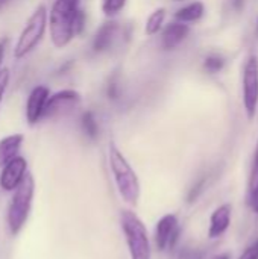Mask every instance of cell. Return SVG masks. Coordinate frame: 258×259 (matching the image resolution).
Segmentation results:
<instances>
[{
  "label": "cell",
  "instance_id": "obj_7",
  "mask_svg": "<svg viewBox=\"0 0 258 259\" xmlns=\"http://www.w3.org/2000/svg\"><path fill=\"white\" fill-rule=\"evenodd\" d=\"M129 38V29L125 26H120L116 21L105 23L96 33L93 41V50L94 53H102L111 50L116 44L123 42V39Z\"/></svg>",
  "mask_w": 258,
  "mask_h": 259
},
{
  "label": "cell",
  "instance_id": "obj_22",
  "mask_svg": "<svg viewBox=\"0 0 258 259\" xmlns=\"http://www.w3.org/2000/svg\"><path fill=\"white\" fill-rule=\"evenodd\" d=\"M8 83H9V70L3 68V70H0V102H2V99L5 96Z\"/></svg>",
  "mask_w": 258,
  "mask_h": 259
},
{
  "label": "cell",
  "instance_id": "obj_19",
  "mask_svg": "<svg viewBox=\"0 0 258 259\" xmlns=\"http://www.w3.org/2000/svg\"><path fill=\"white\" fill-rule=\"evenodd\" d=\"M126 5V0H103L102 9L106 15H116Z\"/></svg>",
  "mask_w": 258,
  "mask_h": 259
},
{
  "label": "cell",
  "instance_id": "obj_11",
  "mask_svg": "<svg viewBox=\"0 0 258 259\" xmlns=\"http://www.w3.org/2000/svg\"><path fill=\"white\" fill-rule=\"evenodd\" d=\"M47 99H49L47 87L38 85L32 90V93L27 97V103H26V118H27L29 124H36L43 118V111H44Z\"/></svg>",
  "mask_w": 258,
  "mask_h": 259
},
{
  "label": "cell",
  "instance_id": "obj_15",
  "mask_svg": "<svg viewBox=\"0 0 258 259\" xmlns=\"http://www.w3.org/2000/svg\"><path fill=\"white\" fill-rule=\"evenodd\" d=\"M204 5L201 2H195V3H190L189 6H184L181 8L176 14H175V18L181 23H190V21H198L202 15H204Z\"/></svg>",
  "mask_w": 258,
  "mask_h": 259
},
{
  "label": "cell",
  "instance_id": "obj_16",
  "mask_svg": "<svg viewBox=\"0 0 258 259\" xmlns=\"http://www.w3.org/2000/svg\"><path fill=\"white\" fill-rule=\"evenodd\" d=\"M81 126H82V131L84 134L91 138V140H96L97 135H99V126H97V121H96V117L91 111H87L84 112L82 118H81Z\"/></svg>",
  "mask_w": 258,
  "mask_h": 259
},
{
  "label": "cell",
  "instance_id": "obj_25",
  "mask_svg": "<svg viewBox=\"0 0 258 259\" xmlns=\"http://www.w3.org/2000/svg\"><path fill=\"white\" fill-rule=\"evenodd\" d=\"M8 38H5V39H2L0 41V64H2V61H3V56H5V52H6V47H8Z\"/></svg>",
  "mask_w": 258,
  "mask_h": 259
},
{
  "label": "cell",
  "instance_id": "obj_13",
  "mask_svg": "<svg viewBox=\"0 0 258 259\" xmlns=\"http://www.w3.org/2000/svg\"><path fill=\"white\" fill-rule=\"evenodd\" d=\"M190 29L187 24L184 23H170L164 32H163V36H161V46L163 49L166 50H173L175 47H178L184 39L186 36L189 35Z\"/></svg>",
  "mask_w": 258,
  "mask_h": 259
},
{
  "label": "cell",
  "instance_id": "obj_21",
  "mask_svg": "<svg viewBox=\"0 0 258 259\" xmlns=\"http://www.w3.org/2000/svg\"><path fill=\"white\" fill-rule=\"evenodd\" d=\"M255 187H258V144L254 155V164H252V171H251V179H249V191H252Z\"/></svg>",
  "mask_w": 258,
  "mask_h": 259
},
{
  "label": "cell",
  "instance_id": "obj_8",
  "mask_svg": "<svg viewBox=\"0 0 258 259\" xmlns=\"http://www.w3.org/2000/svg\"><path fill=\"white\" fill-rule=\"evenodd\" d=\"M79 103H81V94L79 93H76L73 90L58 91L47 99L44 111H43V118L56 117V115L70 112Z\"/></svg>",
  "mask_w": 258,
  "mask_h": 259
},
{
  "label": "cell",
  "instance_id": "obj_1",
  "mask_svg": "<svg viewBox=\"0 0 258 259\" xmlns=\"http://www.w3.org/2000/svg\"><path fill=\"white\" fill-rule=\"evenodd\" d=\"M81 0H55L50 11V38L55 47H65L84 29L85 14Z\"/></svg>",
  "mask_w": 258,
  "mask_h": 259
},
{
  "label": "cell",
  "instance_id": "obj_29",
  "mask_svg": "<svg viewBox=\"0 0 258 259\" xmlns=\"http://www.w3.org/2000/svg\"><path fill=\"white\" fill-rule=\"evenodd\" d=\"M257 244H258V241H257Z\"/></svg>",
  "mask_w": 258,
  "mask_h": 259
},
{
  "label": "cell",
  "instance_id": "obj_3",
  "mask_svg": "<svg viewBox=\"0 0 258 259\" xmlns=\"http://www.w3.org/2000/svg\"><path fill=\"white\" fill-rule=\"evenodd\" d=\"M33 191H35L33 176L30 173H26L21 182L18 184V187L14 190V196L8 208V225L12 235H17L27 222L32 208Z\"/></svg>",
  "mask_w": 258,
  "mask_h": 259
},
{
  "label": "cell",
  "instance_id": "obj_28",
  "mask_svg": "<svg viewBox=\"0 0 258 259\" xmlns=\"http://www.w3.org/2000/svg\"><path fill=\"white\" fill-rule=\"evenodd\" d=\"M8 2H9V0H0V9H2V8H3V6L8 3Z\"/></svg>",
  "mask_w": 258,
  "mask_h": 259
},
{
  "label": "cell",
  "instance_id": "obj_27",
  "mask_svg": "<svg viewBox=\"0 0 258 259\" xmlns=\"http://www.w3.org/2000/svg\"><path fill=\"white\" fill-rule=\"evenodd\" d=\"M214 259H230V253H222V255H217Z\"/></svg>",
  "mask_w": 258,
  "mask_h": 259
},
{
  "label": "cell",
  "instance_id": "obj_5",
  "mask_svg": "<svg viewBox=\"0 0 258 259\" xmlns=\"http://www.w3.org/2000/svg\"><path fill=\"white\" fill-rule=\"evenodd\" d=\"M46 24H47V9L44 5H41L30 15V18L27 20L24 29L21 30V33L18 36V41L14 49V56L17 59L26 56L38 46V42L41 41V38L44 35Z\"/></svg>",
  "mask_w": 258,
  "mask_h": 259
},
{
  "label": "cell",
  "instance_id": "obj_10",
  "mask_svg": "<svg viewBox=\"0 0 258 259\" xmlns=\"http://www.w3.org/2000/svg\"><path fill=\"white\" fill-rule=\"evenodd\" d=\"M26 168H27V162L21 156H15L12 161H9L2 170L0 188L5 191H14L21 182V179L24 178Z\"/></svg>",
  "mask_w": 258,
  "mask_h": 259
},
{
  "label": "cell",
  "instance_id": "obj_20",
  "mask_svg": "<svg viewBox=\"0 0 258 259\" xmlns=\"http://www.w3.org/2000/svg\"><path fill=\"white\" fill-rule=\"evenodd\" d=\"M106 96L109 100H119L120 97V85H119V76H111L108 85H106Z\"/></svg>",
  "mask_w": 258,
  "mask_h": 259
},
{
  "label": "cell",
  "instance_id": "obj_6",
  "mask_svg": "<svg viewBox=\"0 0 258 259\" xmlns=\"http://www.w3.org/2000/svg\"><path fill=\"white\" fill-rule=\"evenodd\" d=\"M243 103L248 118L252 120L258 106V58L254 55L243 68Z\"/></svg>",
  "mask_w": 258,
  "mask_h": 259
},
{
  "label": "cell",
  "instance_id": "obj_9",
  "mask_svg": "<svg viewBox=\"0 0 258 259\" xmlns=\"http://www.w3.org/2000/svg\"><path fill=\"white\" fill-rule=\"evenodd\" d=\"M179 237L178 219L173 214H167L157 223L155 229V244L160 250H166L167 247H173Z\"/></svg>",
  "mask_w": 258,
  "mask_h": 259
},
{
  "label": "cell",
  "instance_id": "obj_24",
  "mask_svg": "<svg viewBox=\"0 0 258 259\" xmlns=\"http://www.w3.org/2000/svg\"><path fill=\"white\" fill-rule=\"evenodd\" d=\"M249 193H251V197H249V205H251L252 211L258 214V187H255V188H254L252 191H249Z\"/></svg>",
  "mask_w": 258,
  "mask_h": 259
},
{
  "label": "cell",
  "instance_id": "obj_2",
  "mask_svg": "<svg viewBox=\"0 0 258 259\" xmlns=\"http://www.w3.org/2000/svg\"><path fill=\"white\" fill-rule=\"evenodd\" d=\"M108 152H109V167L120 197L129 205H137L140 199V182L135 171L132 170V167L129 165V162L126 161V158L122 155V152L117 149L114 143H109Z\"/></svg>",
  "mask_w": 258,
  "mask_h": 259
},
{
  "label": "cell",
  "instance_id": "obj_17",
  "mask_svg": "<svg viewBox=\"0 0 258 259\" xmlns=\"http://www.w3.org/2000/svg\"><path fill=\"white\" fill-rule=\"evenodd\" d=\"M164 18H166V9L164 8H160L155 12H152L146 21V33L155 35L157 32H160V29L164 23Z\"/></svg>",
  "mask_w": 258,
  "mask_h": 259
},
{
  "label": "cell",
  "instance_id": "obj_26",
  "mask_svg": "<svg viewBox=\"0 0 258 259\" xmlns=\"http://www.w3.org/2000/svg\"><path fill=\"white\" fill-rule=\"evenodd\" d=\"M231 3H233V6H234L236 9H242V6H243L245 0H231Z\"/></svg>",
  "mask_w": 258,
  "mask_h": 259
},
{
  "label": "cell",
  "instance_id": "obj_12",
  "mask_svg": "<svg viewBox=\"0 0 258 259\" xmlns=\"http://www.w3.org/2000/svg\"><path fill=\"white\" fill-rule=\"evenodd\" d=\"M231 223V205L225 203L214 209V212L210 217V229L208 237L210 238H219L224 235Z\"/></svg>",
  "mask_w": 258,
  "mask_h": 259
},
{
  "label": "cell",
  "instance_id": "obj_4",
  "mask_svg": "<svg viewBox=\"0 0 258 259\" xmlns=\"http://www.w3.org/2000/svg\"><path fill=\"white\" fill-rule=\"evenodd\" d=\"M120 223L131 259H151V243L148 231L140 217L135 212L125 209L120 214Z\"/></svg>",
  "mask_w": 258,
  "mask_h": 259
},
{
  "label": "cell",
  "instance_id": "obj_14",
  "mask_svg": "<svg viewBox=\"0 0 258 259\" xmlns=\"http://www.w3.org/2000/svg\"><path fill=\"white\" fill-rule=\"evenodd\" d=\"M21 143H23V135L20 134H14L0 140V168L5 167L9 161H12L18 155Z\"/></svg>",
  "mask_w": 258,
  "mask_h": 259
},
{
  "label": "cell",
  "instance_id": "obj_23",
  "mask_svg": "<svg viewBox=\"0 0 258 259\" xmlns=\"http://www.w3.org/2000/svg\"><path fill=\"white\" fill-rule=\"evenodd\" d=\"M239 259H258V244H252L251 247H248L243 253H242V256Z\"/></svg>",
  "mask_w": 258,
  "mask_h": 259
},
{
  "label": "cell",
  "instance_id": "obj_18",
  "mask_svg": "<svg viewBox=\"0 0 258 259\" xmlns=\"http://www.w3.org/2000/svg\"><path fill=\"white\" fill-rule=\"evenodd\" d=\"M224 65H225V61H224V58L219 56V55H210V56L204 61V67H205V70L210 71V73H217V71H220V70L224 68Z\"/></svg>",
  "mask_w": 258,
  "mask_h": 259
}]
</instances>
